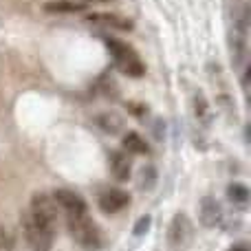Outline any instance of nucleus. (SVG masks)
Here are the masks:
<instances>
[{
    "mask_svg": "<svg viewBox=\"0 0 251 251\" xmlns=\"http://www.w3.org/2000/svg\"><path fill=\"white\" fill-rule=\"evenodd\" d=\"M104 44L110 51V55L115 57V64H117V69L122 71L124 75H128V77H143L146 64L141 62L139 53L134 51L130 44H126L117 38H104Z\"/></svg>",
    "mask_w": 251,
    "mask_h": 251,
    "instance_id": "nucleus-1",
    "label": "nucleus"
},
{
    "mask_svg": "<svg viewBox=\"0 0 251 251\" xmlns=\"http://www.w3.org/2000/svg\"><path fill=\"white\" fill-rule=\"evenodd\" d=\"M53 201H55L57 207L64 209L66 216H73V214H86V201L82 199L79 194H75V192L71 190H55L53 192Z\"/></svg>",
    "mask_w": 251,
    "mask_h": 251,
    "instance_id": "nucleus-7",
    "label": "nucleus"
},
{
    "mask_svg": "<svg viewBox=\"0 0 251 251\" xmlns=\"http://www.w3.org/2000/svg\"><path fill=\"white\" fill-rule=\"evenodd\" d=\"M223 221V207L214 196H203L201 201V223H203L207 229L218 227Z\"/></svg>",
    "mask_w": 251,
    "mask_h": 251,
    "instance_id": "nucleus-9",
    "label": "nucleus"
},
{
    "mask_svg": "<svg viewBox=\"0 0 251 251\" xmlns=\"http://www.w3.org/2000/svg\"><path fill=\"white\" fill-rule=\"evenodd\" d=\"M192 236H194V227L192 221L185 214H176L170 223L168 229V247L170 251H185L192 243Z\"/></svg>",
    "mask_w": 251,
    "mask_h": 251,
    "instance_id": "nucleus-4",
    "label": "nucleus"
},
{
    "mask_svg": "<svg viewBox=\"0 0 251 251\" xmlns=\"http://www.w3.org/2000/svg\"><path fill=\"white\" fill-rule=\"evenodd\" d=\"M150 223H152L150 216H141V218H139V221H137V227H134V236L146 234V231L150 229Z\"/></svg>",
    "mask_w": 251,
    "mask_h": 251,
    "instance_id": "nucleus-18",
    "label": "nucleus"
},
{
    "mask_svg": "<svg viewBox=\"0 0 251 251\" xmlns=\"http://www.w3.org/2000/svg\"><path fill=\"white\" fill-rule=\"evenodd\" d=\"M139 190H143V192H150V190H154V185H156V170H154V165H143L141 168V172H139Z\"/></svg>",
    "mask_w": 251,
    "mask_h": 251,
    "instance_id": "nucleus-15",
    "label": "nucleus"
},
{
    "mask_svg": "<svg viewBox=\"0 0 251 251\" xmlns=\"http://www.w3.org/2000/svg\"><path fill=\"white\" fill-rule=\"evenodd\" d=\"M229 251H249V249H247V245H243V243H238V245H234V247H231Z\"/></svg>",
    "mask_w": 251,
    "mask_h": 251,
    "instance_id": "nucleus-19",
    "label": "nucleus"
},
{
    "mask_svg": "<svg viewBox=\"0 0 251 251\" xmlns=\"http://www.w3.org/2000/svg\"><path fill=\"white\" fill-rule=\"evenodd\" d=\"M69 223V231L75 238V243L79 247L88 249V251H97L101 247V231L95 223L88 218V214H73V216H66Z\"/></svg>",
    "mask_w": 251,
    "mask_h": 251,
    "instance_id": "nucleus-2",
    "label": "nucleus"
},
{
    "mask_svg": "<svg viewBox=\"0 0 251 251\" xmlns=\"http://www.w3.org/2000/svg\"><path fill=\"white\" fill-rule=\"evenodd\" d=\"M95 124L100 126L104 132H108V134H117V132H122V130H124V119L119 117L117 113H101V115H97Z\"/></svg>",
    "mask_w": 251,
    "mask_h": 251,
    "instance_id": "nucleus-13",
    "label": "nucleus"
},
{
    "mask_svg": "<svg viewBox=\"0 0 251 251\" xmlns=\"http://www.w3.org/2000/svg\"><path fill=\"white\" fill-rule=\"evenodd\" d=\"M227 199L236 205H245L249 201V187L245 183H231L227 187Z\"/></svg>",
    "mask_w": 251,
    "mask_h": 251,
    "instance_id": "nucleus-16",
    "label": "nucleus"
},
{
    "mask_svg": "<svg viewBox=\"0 0 251 251\" xmlns=\"http://www.w3.org/2000/svg\"><path fill=\"white\" fill-rule=\"evenodd\" d=\"M86 2H110V0H86Z\"/></svg>",
    "mask_w": 251,
    "mask_h": 251,
    "instance_id": "nucleus-20",
    "label": "nucleus"
},
{
    "mask_svg": "<svg viewBox=\"0 0 251 251\" xmlns=\"http://www.w3.org/2000/svg\"><path fill=\"white\" fill-rule=\"evenodd\" d=\"M108 165H110V172H113V176L117 178V181H128L130 178L132 163H130L128 154H124V152H110Z\"/></svg>",
    "mask_w": 251,
    "mask_h": 251,
    "instance_id": "nucleus-10",
    "label": "nucleus"
},
{
    "mask_svg": "<svg viewBox=\"0 0 251 251\" xmlns=\"http://www.w3.org/2000/svg\"><path fill=\"white\" fill-rule=\"evenodd\" d=\"M42 9H44L47 13L71 16V13H82V11H86V4L75 2V0H49V2H44Z\"/></svg>",
    "mask_w": 251,
    "mask_h": 251,
    "instance_id": "nucleus-11",
    "label": "nucleus"
},
{
    "mask_svg": "<svg viewBox=\"0 0 251 251\" xmlns=\"http://www.w3.org/2000/svg\"><path fill=\"white\" fill-rule=\"evenodd\" d=\"M194 115H196V119L205 126L212 122V108H209L207 100L203 97V93H196V97H194Z\"/></svg>",
    "mask_w": 251,
    "mask_h": 251,
    "instance_id": "nucleus-14",
    "label": "nucleus"
},
{
    "mask_svg": "<svg viewBox=\"0 0 251 251\" xmlns=\"http://www.w3.org/2000/svg\"><path fill=\"white\" fill-rule=\"evenodd\" d=\"M26 216H29L40 229L49 231V234H55L57 205L51 194L38 192V194L31 196V205H29V214H26Z\"/></svg>",
    "mask_w": 251,
    "mask_h": 251,
    "instance_id": "nucleus-3",
    "label": "nucleus"
},
{
    "mask_svg": "<svg viewBox=\"0 0 251 251\" xmlns=\"http://www.w3.org/2000/svg\"><path fill=\"white\" fill-rule=\"evenodd\" d=\"M16 238H13L11 229H7V227H0V251H13L16 247Z\"/></svg>",
    "mask_w": 251,
    "mask_h": 251,
    "instance_id": "nucleus-17",
    "label": "nucleus"
},
{
    "mask_svg": "<svg viewBox=\"0 0 251 251\" xmlns=\"http://www.w3.org/2000/svg\"><path fill=\"white\" fill-rule=\"evenodd\" d=\"M122 146L130 152V154H148V152H150V146H148V141L139 132H132V130L124 134Z\"/></svg>",
    "mask_w": 251,
    "mask_h": 251,
    "instance_id": "nucleus-12",
    "label": "nucleus"
},
{
    "mask_svg": "<svg viewBox=\"0 0 251 251\" xmlns=\"http://www.w3.org/2000/svg\"><path fill=\"white\" fill-rule=\"evenodd\" d=\"M86 25H95V26H108V29H117V31H132V22L128 18H122L117 13L110 11H93L84 16Z\"/></svg>",
    "mask_w": 251,
    "mask_h": 251,
    "instance_id": "nucleus-6",
    "label": "nucleus"
},
{
    "mask_svg": "<svg viewBox=\"0 0 251 251\" xmlns=\"http://www.w3.org/2000/svg\"><path fill=\"white\" fill-rule=\"evenodd\" d=\"M22 231H25L26 243H29V247L33 251H51L53 234L40 229L29 216H22Z\"/></svg>",
    "mask_w": 251,
    "mask_h": 251,
    "instance_id": "nucleus-5",
    "label": "nucleus"
},
{
    "mask_svg": "<svg viewBox=\"0 0 251 251\" xmlns=\"http://www.w3.org/2000/svg\"><path fill=\"white\" fill-rule=\"evenodd\" d=\"M130 205V194L124 190H106L100 196V207L106 214H119Z\"/></svg>",
    "mask_w": 251,
    "mask_h": 251,
    "instance_id": "nucleus-8",
    "label": "nucleus"
}]
</instances>
